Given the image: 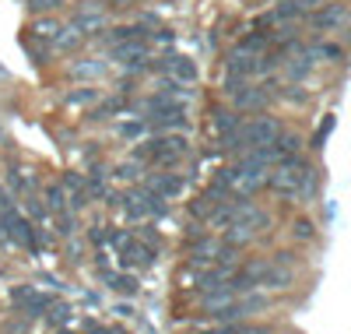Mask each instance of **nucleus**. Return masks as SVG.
Wrapping results in <instances>:
<instances>
[{
  "label": "nucleus",
  "mask_w": 351,
  "mask_h": 334,
  "mask_svg": "<svg viewBox=\"0 0 351 334\" xmlns=\"http://www.w3.org/2000/svg\"><path fill=\"white\" fill-rule=\"evenodd\" d=\"M25 211H28V215H32L36 222H43V219H46V208L39 204V197H28V201H25Z\"/></svg>",
  "instance_id": "473e14b6"
},
{
  "label": "nucleus",
  "mask_w": 351,
  "mask_h": 334,
  "mask_svg": "<svg viewBox=\"0 0 351 334\" xmlns=\"http://www.w3.org/2000/svg\"><path fill=\"white\" fill-rule=\"evenodd\" d=\"M106 278H109V289L116 296H134L137 292V278L134 275H106Z\"/></svg>",
  "instance_id": "412c9836"
},
{
  "label": "nucleus",
  "mask_w": 351,
  "mask_h": 334,
  "mask_svg": "<svg viewBox=\"0 0 351 334\" xmlns=\"http://www.w3.org/2000/svg\"><path fill=\"white\" fill-rule=\"evenodd\" d=\"M116 131H120V137H144V134H148V120H130V124H120V127H116Z\"/></svg>",
  "instance_id": "bb28decb"
},
{
  "label": "nucleus",
  "mask_w": 351,
  "mask_h": 334,
  "mask_svg": "<svg viewBox=\"0 0 351 334\" xmlns=\"http://www.w3.org/2000/svg\"><path fill=\"white\" fill-rule=\"evenodd\" d=\"M123 264H137V267H152L155 264V247H141V243H127V247L120 250Z\"/></svg>",
  "instance_id": "4468645a"
},
{
  "label": "nucleus",
  "mask_w": 351,
  "mask_h": 334,
  "mask_svg": "<svg viewBox=\"0 0 351 334\" xmlns=\"http://www.w3.org/2000/svg\"><path fill=\"white\" fill-rule=\"evenodd\" d=\"M330 131H334V116H327V120H324V127L316 131V137H313V148H324V141H327V134H330Z\"/></svg>",
  "instance_id": "72a5a7b5"
},
{
  "label": "nucleus",
  "mask_w": 351,
  "mask_h": 334,
  "mask_svg": "<svg viewBox=\"0 0 351 334\" xmlns=\"http://www.w3.org/2000/svg\"><path fill=\"white\" fill-rule=\"evenodd\" d=\"M21 46H25L28 56H36V64H49V60H53V43H46V36H36L32 32V39L25 36Z\"/></svg>",
  "instance_id": "2eb2a0df"
},
{
  "label": "nucleus",
  "mask_w": 351,
  "mask_h": 334,
  "mask_svg": "<svg viewBox=\"0 0 351 334\" xmlns=\"http://www.w3.org/2000/svg\"><path fill=\"white\" fill-rule=\"evenodd\" d=\"M250 239H256V232H253V229H246V225H239V222L225 229V243H232V247H246Z\"/></svg>",
  "instance_id": "4be33fe9"
},
{
  "label": "nucleus",
  "mask_w": 351,
  "mask_h": 334,
  "mask_svg": "<svg viewBox=\"0 0 351 334\" xmlns=\"http://www.w3.org/2000/svg\"><path fill=\"white\" fill-rule=\"evenodd\" d=\"M64 187H67V190H84V179L71 172V176H64Z\"/></svg>",
  "instance_id": "4c0bfd02"
},
{
  "label": "nucleus",
  "mask_w": 351,
  "mask_h": 334,
  "mask_svg": "<svg viewBox=\"0 0 351 334\" xmlns=\"http://www.w3.org/2000/svg\"><path fill=\"white\" fill-rule=\"evenodd\" d=\"M225 74L232 78H256V53H246L243 46H232L225 56Z\"/></svg>",
  "instance_id": "6e6552de"
},
{
  "label": "nucleus",
  "mask_w": 351,
  "mask_h": 334,
  "mask_svg": "<svg viewBox=\"0 0 351 334\" xmlns=\"http://www.w3.org/2000/svg\"><path fill=\"white\" fill-rule=\"evenodd\" d=\"M158 92H165V96H172V99H186L190 88H186L180 78H162V81H158Z\"/></svg>",
  "instance_id": "b1692460"
},
{
  "label": "nucleus",
  "mask_w": 351,
  "mask_h": 334,
  "mask_svg": "<svg viewBox=\"0 0 351 334\" xmlns=\"http://www.w3.org/2000/svg\"><path fill=\"white\" fill-rule=\"evenodd\" d=\"M169 71H172V78H180L183 85H190V81H197V64H193V60L190 56H176L172 53V60H169Z\"/></svg>",
  "instance_id": "dca6fc26"
},
{
  "label": "nucleus",
  "mask_w": 351,
  "mask_h": 334,
  "mask_svg": "<svg viewBox=\"0 0 351 334\" xmlns=\"http://www.w3.org/2000/svg\"><path fill=\"white\" fill-rule=\"evenodd\" d=\"M64 0H25V8L32 11V14H49V11H56Z\"/></svg>",
  "instance_id": "c85d7f7f"
},
{
  "label": "nucleus",
  "mask_w": 351,
  "mask_h": 334,
  "mask_svg": "<svg viewBox=\"0 0 351 334\" xmlns=\"http://www.w3.org/2000/svg\"><path fill=\"white\" fill-rule=\"evenodd\" d=\"M218 204H221V201L208 190V194H200V197L190 204V215H193V219H200V222H211V215L218 211Z\"/></svg>",
  "instance_id": "f3484780"
},
{
  "label": "nucleus",
  "mask_w": 351,
  "mask_h": 334,
  "mask_svg": "<svg viewBox=\"0 0 351 334\" xmlns=\"http://www.w3.org/2000/svg\"><path fill=\"white\" fill-rule=\"evenodd\" d=\"M56 334H67V331H56Z\"/></svg>",
  "instance_id": "a19ab883"
},
{
  "label": "nucleus",
  "mask_w": 351,
  "mask_h": 334,
  "mask_svg": "<svg viewBox=\"0 0 351 334\" xmlns=\"http://www.w3.org/2000/svg\"><path fill=\"white\" fill-rule=\"evenodd\" d=\"M204 334H267V327H256V324H239V320H228V324H218Z\"/></svg>",
  "instance_id": "6ab92c4d"
},
{
  "label": "nucleus",
  "mask_w": 351,
  "mask_h": 334,
  "mask_svg": "<svg viewBox=\"0 0 351 334\" xmlns=\"http://www.w3.org/2000/svg\"><path fill=\"white\" fill-rule=\"evenodd\" d=\"M274 151H278V159L281 155H299V151H302V137L291 134V131H281L278 141H274Z\"/></svg>",
  "instance_id": "a211bd4d"
},
{
  "label": "nucleus",
  "mask_w": 351,
  "mask_h": 334,
  "mask_svg": "<svg viewBox=\"0 0 351 334\" xmlns=\"http://www.w3.org/2000/svg\"><path fill=\"white\" fill-rule=\"evenodd\" d=\"M56 225H60V236H71L74 232V215L64 208V211H56Z\"/></svg>",
  "instance_id": "2f4dec72"
},
{
  "label": "nucleus",
  "mask_w": 351,
  "mask_h": 334,
  "mask_svg": "<svg viewBox=\"0 0 351 334\" xmlns=\"http://www.w3.org/2000/svg\"><path fill=\"white\" fill-rule=\"evenodd\" d=\"M0 137H4V127H0Z\"/></svg>",
  "instance_id": "ea45409f"
},
{
  "label": "nucleus",
  "mask_w": 351,
  "mask_h": 334,
  "mask_svg": "<svg viewBox=\"0 0 351 334\" xmlns=\"http://www.w3.org/2000/svg\"><path fill=\"white\" fill-rule=\"evenodd\" d=\"M67 317H71V302H49L46 307V320L49 324H67Z\"/></svg>",
  "instance_id": "a878e982"
},
{
  "label": "nucleus",
  "mask_w": 351,
  "mask_h": 334,
  "mask_svg": "<svg viewBox=\"0 0 351 334\" xmlns=\"http://www.w3.org/2000/svg\"><path fill=\"white\" fill-rule=\"evenodd\" d=\"M95 99H99L95 88H77V92H71L64 102H71V106H84V102H95Z\"/></svg>",
  "instance_id": "c756f323"
},
{
  "label": "nucleus",
  "mask_w": 351,
  "mask_h": 334,
  "mask_svg": "<svg viewBox=\"0 0 351 334\" xmlns=\"http://www.w3.org/2000/svg\"><path fill=\"white\" fill-rule=\"evenodd\" d=\"M49 43H53V49H60V53H74V49L84 43V36L77 32V28H71V25H60V28L49 36Z\"/></svg>",
  "instance_id": "f8f14e48"
},
{
  "label": "nucleus",
  "mask_w": 351,
  "mask_h": 334,
  "mask_svg": "<svg viewBox=\"0 0 351 334\" xmlns=\"http://www.w3.org/2000/svg\"><path fill=\"white\" fill-rule=\"evenodd\" d=\"M152 56V43L148 36H137V39H123V43H112L109 46V60H116V64H134V60H148Z\"/></svg>",
  "instance_id": "423d86ee"
},
{
  "label": "nucleus",
  "mask_w": 351,
  "mask_h": 334,
  "mask_svg": "<svg viewBox=\"0 0 351 334\" xmlns=\"http://www.w3.org/2000/svg\"><path fill=\"white\" fill-rule=\"evenodd\" d=\"M313 53L319 56V60H344V49L341 46H334V43H313Z\"/></svg>",
  "instance_id": "cd10ccee"
},
{
  "label": "nucleus",
  "mask_w": 351,
  "mask_h": 334,
  "mask_svg": "<svg viewBox=\"0 0 351 334\" xmlns=\"http://www.w3.org/2000/svg\"><path fill=\"white\" fill-rule=\"evenodd\" d=\"M144 187L169 201V197H176L183 190V176H176V172H152L148 179H144Z\"/></svg>",
  "instance_id": "1a4fd4ad"
},
{
  "label": "nucleus",
  "mask_w": 351,
  "mask_h": 334,
  "mask_svg": "<svg viewBox=\"0 0 351 334\" xmlns=\"http://www.w3.org/2000/svg\"><path fill=\"white\" fill-rule=\"evenodd\" d=\"M56 28H60V25H56L53 18H36V21H32V32H36V36H46V39L56 32Z\"/></svg>",
  "instance_id": "7c9ffc66"
},
{
  "label": "nucleus",
  "mask_w": 351,
  "mask_h": 334,
  "mask_svg": "<svg viewBox=\"0 0 351 334\" xmlns=\"http://www.w3.org/2000/svg\"><path fill=\"white\" fill-rule=\"evenodd\" d=\"M106 71H109L106 60L92 56V60H77V64L71 67V78L74 81H99V78H106Z\"/></svg>",
  "instance_id": "9b49d317"
},
{
  "label": "nucleus",
  "mask_w": 351,
  "mask_h": 334,
  "mask_svg": "<svg viewBox=\"0 0 351 334\" xmlns=\"http://www.w3.org/2000/svg\"><path fill=\"white\" fill-rule=\"evenodd\" d=\"M46 208H49V211H64V208H67V190H64L60 183H49V187H46Z\"/></svg>",
  "instance_id": "5701e85b"
},
{
  "label": "nucleus",
  "mask_w": 351,
  "mask_h": 334,
  "mask_svg": "<svg viewBox=\"0 0 351 334\" xmlns=\"http://www.w3.org/2000/svg\"><path fill=\"white\" fill-rule=\"evenodd\" d=\"M0 229H4L8 243H18V247H25V250H39V247H43V243H39V232L32 229V222H25L14 208L0 215Z\"/></svg>",
  "instance_id": "20e7f679"
},
{
  "label": "nucleus",
  "mask_w": 351,
  "mask_h": 334,
  "mask_svg": "<svg viewBox=\"0 0 351 334\" xmlns=\"http://www.w3.org/2000/svg\"><path fill=\"white\" fill-rule=\"evenodd\" d=\"M232 271H236V267H228V264H215L208 271H200V275H197V292H211V289L225 285L232 278Z\"/></svg>",
  "instance_id": "9d476101"
},
{
  "label": "nucleus",
  "mask_w": 351,
  "mask_h": 334,
  "mask_svg": "<svg viewBox=\"0 0 351 334\" xmlns=\"http://www.w3.org/2000/svg\"><path fill=\"white\" fill-rule=\"evenodd\" d=\"M291 232H295L299 239H313V236H316V232H313V225H309L306 219H302V222H295V229H291Z\"/></svg>",
  "instance_id": "e433bc0d"
},
{
  "label": "nucleus",
  "mask_w": 351,
  "mask_h": 334,
  "mask_svg": "<svg viewBox=\"0 0 351 334\" xmlns=\"http://www.w3.org/2000/svg\"><path fill=\"white\" fill-rule=\"evenodd\" d=\"M11 302L18 307V313L25 317V320H36V317H43L46 313V307H49V296H43V292H32L28 285H18V289H11Z\"/></svg>",
  "instance_id": "39448f33"
},
{
  "label": "nucleus",
  "mask_w": 351,
  "mask_h": 334,
  "mask_svg": "<svg viewBox=\"0 0 351 334\" xmlns=\"http://www.w3.org/2000/svg\"><path fill=\"white\" fill-rule=\"evenodd\" d=\"M106 334H127V331H116V327H106Z\"/></svg>",
  "instance_id": "58836bf2"
},
{
  "label": "nucleus",
  "mask_w": 351,
  "mask_h": 334,
  "mask_svg": "<svg viewBox=\"0 0 351 334\" xmlns=\"http://www.w3.org/2000/svg\"><path fill=\"white\" fill-rule=\"evenodd\" d=\"M190 151L186 137L183 134H176V137H155V141H141L134 148V159H141L144 166L148 162H162V166H176L183 155Z\"/></svg>",
  "instance_id": "f03ea898"
},
{
  "label": "nucleus",
  "mask_w": 351,
  "mask_h": 334,
  "mask_svg": "<svg viewBox=\"0 0 351 334\" xmlns=\"http://www.w3.org/2000/svg\"><path fill=\"white\" fill-rule=\"evenodd\" d=\"M141 172H148V166H141V159L123 162V166H116V169H112V176H116V179H137Z\"/></svg>",
  "instance_id": "393cba45"
},
{
  "label": "nucleus",
  "mask_w": 351,
  "mask_h": 334,
  "mask_svg": "<svg viewBox=\"0 0 351 334\" xmlns=\"http://www.w3.org/2000/svg\"><path fill=\"white\" fill-rule=\"evenodd\" d=\"M243 127V113L239 109H215V131H218V141L236 134Z\"/></svg>",
  "instance_id": "ddd939ff"
},
{
  "label": "nucleus",
  "mask_w": 351,
  "mask_h": 334,
  "mask_svg": "<svg viewBox=\"0 0 351 334\" xmlns=\"http://www.w3.org/2000/svg\"><path fill=\"white\" fill-rule=\"evenodd\" d=\"M106 179H109V172L99 166V169H92V172H88V197H106Z\"/></svg>",
  "instance_id": "aec40b11"
},
{
  "label": "nucleus",
  "mask_w": 351,
  "mask_h": 334,
  "mask_svg": "<svg viewBox=\"0 0 351 334\" xmlns=\"http://www.w3.org/2000/svg\"><path fill=\"white\" fill-rule=\"evenodd\" d=\"M309 28H316V32H341V28L351 21V8L344 4V0H324L319 8H313L306 14Z\"/></svg>",
  "instance_id": "7ed1b4c3"
},
{
  "label": "nucleus",
  "mask_w": 351,
  "mask_h": 334,
  "mask_svg": "<svg viewBox=\"0 0 351 334\" xmlns=\"http://www.w3.org/2000/svg\"><path fill=\"white\" fill-rule=\"evenodd\" d=\"M106 21H109V14L102 11V4H84L81 11L71 14V28H77L81 36H99Z\"/></svg>",
  "instance_id": "0eeeda50"
},
{
  "label": "nucleus",
  "mask_w": 351,
  "mask_h": 334,
  "mask_svg": "<svg viewBox=\"0 0 351 334\" xmlns=\"http://www.w3.org/2000/svg\"><path fill=\"white\" fill-rule=\"evenodd\" d=\"M271 85H253V78H232L225 74V99L232 102V109H263L271 102Z\"/></svg>",
  "instance_id": "f257e3e1"
},
{
  "label": "nucleus",
  "mask_w": 351,
  "mask_h": 334,
  "mask_svg": "<svg viewBox=\"0 0 351 334\" xmlns=\"http://www.w3.org/2000/svg\"><path fill=\"white\" fill-rule=\"evenodd\" d=\"M11 208H14V194L0 183V215H4V211H11Z\"/></svg>",
  "instance_id": "c9c22d12"
},
{
  "label": "nucleus",
  "mask_w": 351,
  "mask_h": 334,
  "mask_svg": "<svg viewBox=\"0 0 351 334\" xmlns=\"http://www.w3.org/2000/svg\"><path fill=\"white\" fill-rule=\"evenodd\" d=\"M106 239H109V247H112V250H123L127 243H130V236H127V232H116V229H112V232H106Z\"/></svg>",
  "instance_id": "f704fd0d"
}]
</instances>
